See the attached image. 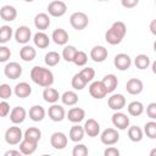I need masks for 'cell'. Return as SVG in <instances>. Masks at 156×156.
Wrapping results in <instances>:
<instances>
[{"instance_id":"74e56055","label":"cell","mask_w":156,"mask_h":156,"mask_svg":"<svg viewBox=\"0 0 156 156\" xmlns=\"http://www.w3.org/2000/svg\"><path fill=\"white\" fill-rule=\"evenodd\" d=\"M12 34H13V30L10 26H1L0 27V44H5L7 43L11 38H12Z\"/></svg>"},{"instance_id":"44dd1931","label":"cell","mask_w":156,"mask_h":156,"mask_svg":"<svg viewBox=\"0 0 156 156\" xmlns=\"http://www.w3.org/2000/svg\"><path fill=\"white\" fill-rule=\"evenodd\" d=\"M37 146H38V141H34V140H30L27 138H23V140L20 143V150H21L22 155L34 154L37 150Z\"/></svg>"},{"instance_id":"f907efd6","label":"cell","mask_w":156,"mask_h":156,"mask_svg":"<svg viewBox=\"0 0 156 156\" xmlns=\"http://www.w3.org/2000/svg\"><path fill=\"white\" fill-rule=\"evenodd\" d=\"M21 155H22L21 150H9L4 154V156H21Z\"/></svg>"},{"instance_id":"7402d4cb","label":"cell","mask_w":156,"mask_h":156,"mask_svg":"<svg viewBox=\"0 0 156 156\" xmlns=\"http://www.w3.org/2000/svg\"><path fill=\"white\" fill-rule=\"evenodd\" d=\"M85 117V111L80 107H72L67 112V118L72 123H80Z\"/></svg>"},{"instance_id":"8992f818","label":"cell","mask_w":156,"mask_h":156,"mask_svg":"<svg viewBox=\"0 0 156 156\" xmlns=\"http://www.w3.org/2000/svg\"><path fill=\"white\" fill-rule=\"evenodd\" d=\"M48 12L52 17H62L67 12V5L65 1L54 0L48 5Z\"/></svg>"},{"instance_id":"ac0fdd59","label":"cell","mask_w":156,"mask_h":156,"mask_svg":"<svg viewBox=\"0 0 156 156\" xmlns=\"http://www.w3.org/2000/svg\"><path fill=\"white\" fill-rule=\"evenodd\" d=\"M84 130H85V134L90 138H95L100 134V124L96 119L94 118H89L88 121H85L84 123Z\"/></svg>"},{"instance_id":"cb8c5ba5","label":"cell","mask_w":156,"mask_h":156,"mask_svg":"<svg viewBox=\"0 0 156 156\" xmlns=\"http://www.w3.org/2000/svg\"><path fill=\"white\" fill-rule=\"evenodd\" d=\"M0 17L6 22L15 21L17 17V10L11 5H4L0 9Z\"/></svg>"},{"instance_id":"7c38bea8","label":"cell","mask_w":156,"mask_h":156,"mask_svg":"<svg viewBox=\"0 0 156 156\" xmlns=\"http://www.w3.org/2000/svg\"><path fill=\"white\" fill-rule=\"evenodd\" d=\"M4 73L10 79H17L22 76V66L18 62H9L4 68Z\"/></svg>"},{"instance_id":"484cf974","label":"cell","mask_w":156,"mask_h":156,"mask_svg":"<svg viewBox=\"0 0 156 156\" xmlns=\"http://www.w3.org/2000/svg\"><path fill=\"white\" fill-rule=\"evenodd\" d=\"M15 95L17 98H21V99H24V98H28L30 94H32V87L27 83V82H20L15 85Z\"/></svg>"},{"instance_id":"681fc988","label":"cell","mask_w":156,"mask_h":156,"mask_svg":"<svg viewBox=\"0 0 156 156\" xmlns=\"http://www.w3.org/2000/svg\"><path fill=\"white\" fill-rule=\"evenodd\" d=\"M104 155H105V156H118V155H119V150H118L117 147L110 145L107 149H105Z\"/></svg>"},{"instance_id":"9a60e30c","label":"cell","mask_w":156,"mask_h":156,"mask_svg":"<svg viewBox=\"0 0 156 156\" xmlns=\"http://www.w3.org/2000/svg\"><path fill=\"white\" fill-rule=\"evenodd\" d=\"M126 90L130 95H139L144 90V84L139 78H130L126 83Z\"/></svg>"},{"instance_id":"b9f144b4","label":"cell","mask_w":156,"mask_h":156,"mask_svg":"<svg viewBox=\"0 0 156 156\" xmlns=\"http://www.w3.org/2000/svg\"><path fill=\"white\" fill-rule=\"evenodd\" d=\"M79 73H80V74H82V77L87 80V83L91 82V80L95 78V69H94V68H91V67H84Z\"/></svg>"},{"instance_id":"4dcf8cb0","label":"cell","mask_w":156,"mask_h":156,"mask_svg":"<svg viewBox=\"0 0 156 156\" xmlns=\"http://www.w3.org/2000/svg\"><path fill=\"white\" fill-rule=\"evenodd\" d=\"M128 138L133 143H139L144 138V130L140 127H138V126L128 127Z\"/></svg>"},{"instance_id":"8fae6325","label":"cell","mask_w":156,"mask_h":156,"mask_svg":"<svg viewBox=\"0 0 156 156\" xmlns=\"http://www.w3.org/2000/svg\"><path fill=\"white\" fill-rule=\"evenodd\" d=\"M15 39L18 44L26 45L32 39V30L27 26H20L15 32Z\"/></svg>"},{"instance_id":"8d00e7d4","label":"cell","mask_w":156,"mask_h":156,"mask_svg":"<svg viewBox=\"0 0 156 156\" xmlns=\"http://www.w3.org/2000/svg\"><path fill=\"white\" fill-rule=\"evenodd\" d=\"M71 84H72V88H73V89H76V90H83L88 83H87V80L82 77L80 73H76V74L72 77Z\"/></svg>"},{"instance_id":"6f0895ef","label":"cell","mask_w":156,"mask_h":156,"mask_svg":"<svg viewBox=\"0 0 156 156\" xmlns=\"http://www.w3.org/2000/svg\"><path fill=\"white\" fill-rule=\"evenodd\" d=\"M98 1H110V0H98Z\"/></svg>"},{"instance_id":"52a82bcc","label":"cell","mask_w":156,"mask_h":156,"mask_svg":"<svg viewBox=\"0 0 156 156\" xmlns=\"http://www.w3.org/2000/svg\"><path fill=\"white\" fill-rule=\"evenodd\" d=\"M89 94L91 98L96 99V100H101L104 99L108 93L105 88V85L102 84L101 80H94L90 85H89Z\"/></svg>"},{"instance_id":"277c9868","label":"cell","mask_w":156,"mask_h":156,"mask_svg":"<svg viewBox=\"0 0 156 156\" xmlns=\"http://www.w3.org/2000/svg\"><path fill=\"white\" fill-rule=\"evenodd\" d=\"M69 23L71 26L76 29V30H83L88 27L89 24V18H88V15L82 12V11H77V12H73L69 17Z\"/></svg>"},{"instance_id":"11a10c76","label":"cell","mask_w":156,"mask_h":156,"mask_svg":"<svg viewBox=\"0 0 156 156\" xmlns=\"http://www.w3.org/2000/svg\"><path fill=\"white\" fill-rule=\"evenodd\" d=\"M152 48H154V51L156 52V40L154 41V44H152Z\"/></svg>"},{"instance_id":"f35d334b","label":"cell","mask_w":156,"mask_h":156,"mask_svg":"<svg viewBox=\"0 0 156 156\" xmlns=\"http://www.w3.org/2000/svg\"><path fill=\"white\" fill-rule=\"evenodd\" d=\"M24 138L39 143V140L41 139V130L39 128H37V127H29L24 132Z\"/></svg>"},{"instance_id":"4fadbf2b","label":"cell","mask_w":156,"mask_h":156,"mask_svg":"<svg viewBox=\"0 0 156 156\" xmlns=\"http://www.w3.org/2000/svg\"><path fill=\"white\" fill-rule=\"evenodd\" d=\"M48 115H49V118L54 122H61L66 116V111L65 108L61 106V105H57V104H52L49 110H48Z\"/></svg>"},{"instance_id":"d590c367","label":"cell","mask_w":156,"mask_h":156,"mask_svg":"<svg viewBox=\"0 0 156 156\" xmlns=\"http://www.w3.org/2000/svg\"><path fill=\"white\" fill-rule=\"evenodd\" d=\"M77 51L78 50L73 45H65V48L62 50V58L67 62H73Z\"/></svg>"},{"instance_id":"9f6ffc18","label":"cell","mask_w":156,"mask_h":156,"mask_svg":"<svg viewBox=\"0 0 156 156\" xmlns=\"http://www.w3.org/2000/svg\"><path fill=\"white\" fill-rule=\"evenodd\" d=\"M26 2H32V1H34V0H24Z\"/></svg>"},{"instance_id":"6da1fadb","label":"cell","mask_w":156,"mask_h":156,"mask_svg":"<svg viewBox=\"0 0 156 156\" xmlns=\"http://www.w3.org/2000/svg\"><path fill=\"white\" fill-rule=\"evenodd\" d=\"M30 79L39 87L48 88L51 87L54 83V74L49 68H44L41 66H34L30 69Z\"/></svg>"},{"instance_id":"7dc6e473","label":"cell","mask_w":156,"mask_h":156,"mask_svg":"<svg viewBox=\"0 0 156 156\" xmlns=\"http://www.w3.org/2000/svg\"><path fill=\"white\" fill-rule=\"evenodd\" d=\"M10 104L6 100H2L0 102V116L1 117H6L7 115H10Z\"/></svg>"},{"instance_id":"7a4b0ae2","label":"cell","mask_w":156,"mask_h":156,"mask_svg":"<svg viewBox=\"0 0 156 156\" xmlns=\"http://www.w3.org/2000/svg\"><path fill=\"white\" fill-rule=\"evenodd\" d=\"M126 34H127L126 23L122 21H116L112 23L110 29H107V32L105 33V40L110 45H117L123 40Z\"/></svg>"},{"instance_id":"f1b7e54d","label":"cell","mask_w":156,"mask_h":156,"mask_svg":"<svg viewBox=\"0 0 156 156\" xmlns=\"http://www.w3.org/2000/svg\"><path fill=\"white\" fill-rule=\"evenodd\" d=\"M101 82H102V84L105 85V88H106V90H107L108 94H110V93H113L115 89H116L117 85H118V79H117V77H116L115 74H112V73L106 74V76L101 79Z\"/></svg>"},{"instance_id":"3957f363","label":"cell","mask_w":156,"mask_h":156,"mask_svg":"<svg viewBox=\"0 0 156 156\" xmlns=\"http://www.w3.org/2000/svg\"><path fill=\"white\" fill-rule=\"evenodd\" d=\"M24 138V133L20 127L12 126L6 129L5 132V141L9 145H18Z\"/></svg>"},{"instance_id":"9c48e42d","label":"cell","mask_w":156,"mask_h":156,"mask_svg":"<svg viewBox=\"0 0 156 156\" xmlns=\"http://www.w3.org/2000/svg\"><path fill=\"white\" fill-rule=\"evenodd\" d=\"M111 121H112L113 127H116L119 130H124V129H127L129 127V117L126 113L121 112V111H116L112 115Z\"/></svg>"},{"instance_id":"f5cc1de1","label":"cell","mask_w":156,"mask_h":156,"mask_svg":"<svg viewBox=\"0 0 156 156\" xmlns=\"http://www.w3.org/2000/svg\"><path fill=\"white\" fill-rule=\"evenodd\" d=\"M151 69H152V72L156 74V60L152 62V65H151Z\"/></svg>"},{"instance_id":"ab89813d","label":"cell","mask_w":156,"mask_h":156,"mask_svg":"<svg viewBox=\"0 0 156 156\" xmlns=\"http://www.w3.org/2000/svg\"><path fill=\"white\" fill-rule=\"evenodd\" d=\"M144 133L149 139H156V121L151 119L145 123L144 126Z\"/></svg>"},{"instance_id":"30bf717a","label":"cell","mask_w":156,"mask_h":156,"mask_svg":"<svg viewBox=\"0 0 156 156\" xmlns=\"http://www.w3.org/2000/svg\"><path fill=\"white\" fill-rule=\"evenodd\" d=\"M113 65L119 71H127L128 68H130L132 66V58L129 55L124 54V52H121V54H117L113 58Z\"/></svg>"},{"instance_id":"d6a6232c","label":"cell","mask_w":156,"mask_h":156,"mask_svg":"<svg viewBox=\"0 0 156 156\" xmlns=\"http://www.w3.org/2000/svg\"><path fill=\"white\" fill-rule=\"evenodd\" d=\"M127 110H128V113H129L130 116L138 117V116L143 115L145 107H144L143 102H140V101H132V102H129V105L127 106Z\"/></svg>"},{"instance_id":"816d5d0a","label":"cell","mask_w":156,"mask_h":156,"mask_svg":"<svg viewBox=\"0 0 156 156\" xmlns=\"http://www.w3.org/2000/svg\"><path fill=\"white\" fill-rule=\"evenodd\" d=\"M149 29H150L151 34H154V35L156 37V20H152V21L150 22V24H149Z\"/></svg>"},{"instance_id":"5b68a950","label":"cell","mask_w":156,"mask_h":156,"mask_svg":"<svg viewBox=\"0 0 156 156\" xmlns=\"http://www.w3.org/2000/svg\"><path fill=\"white\" fill-rule=\"evenodd\" d=\"M100 140L106 146L115 145L116 143H118L119 133H118L117 128H106L105 130H102V133L100 134Z\"/></svg>"},{"instance_id":"1f68e13d","label":"cell","mask_w":156,"mask_h":156,"mask_svg":"<svg viewBox=\"0 0 156 156\" xmlns=\"http://www.w3.org/2000/svg\"><path fill=\"white\" fill-rule=\"evenodd\" d=\"M61 101L66 106H74L78 102V95L73 90H67L61 95Z\"/></svg>"},{"instance_id":"836d02e7","label":"cell","mask_w":156,"mask_h":156,"mask_svg":"<svg viewBox=\"0 0 156 156\" xmlns=\"http://www.w3.org/2000/svg\"><path fill=\"white\" fill-rule=\"evenodd\" d=\"M134 65L138 69H146L150 66V57L145 54H139L134 58Z\"/></svg>"},{"instance_id":"d4e9b609","label":"cell","mask_w":156,"mask_h":156,"mask_svg":"<svg viewBox=\"0 0 156 156\" xmlns=\"http://www.w3.org/2000/svg\"><path fill=\"white\" fill-rule=\"evenodd\" d=\"M33 41H34V45L39 49H46L50 44V38L46 33H44L43 30H39L34 34L33 37Z\"/></svg>"},{"instance_id":"e575fe53","label":"cell","mask_w":156,"mask_h":156,"mask_svg":"<svg viewBox=\"0 0 156 156\" xmlns=\"http://www.w3.org/2000/svg\"><path fill=\"white\" fill-rule=\"evenodd\" d=\"M45 63L49 66V67H54L56 65L60 63L61 61V55L56 51H49L46 55H45V58H44Z\"/></svg>"},{"instance_id":"bcb514c9","label":"cell","mask_w":156,"mask_h":156,"mask_svg":"<svg viewBox=\"0 0 156 156\" xmlns=\"http://www.w3.org/2000/svg\"><path fill=\"white\" fill-rule=\"evenodd\" d=\"M146 115L150 119H156V102H150L146 106Z\"/></svg>"},{"instance_id":"7bdbcfd3","label":"cell","mask_w":156,"mask_h":156,"mask_svg":"<svg viewBox=\"0 0 156 156\" xmlns=\"http://www.w3.org/2000/svg\"><path fill=\"white\" fill-rule=\"evenodd\" d=\"M88 152H89V150L84 144H77L72 150L73 156H87Z\"/></svg>"},{"instance_id":"60d3db41","label":"cell","mask_w":156,"mask_h":156,"mask_svg":"<svg viewBox=\"0 0 156 156\" xmlns=\"http://www.w3.org/2000/svg\"><path fill=\"white\" fill-rule=\"evenodd\" d=\"M87 62H88V55H87V52H84L82 50H78L77 54H76V56H74L73 63L76 66H78V67H83V66L87 65Z\"/></svg>"},{"instance_id":"ba28073f","label":"cell","mask_w":156,"mask_h":156,"mask_svg":"<svg viewBox=\"0 0 156 156\" xmlns=\"http://www.w3.org/2000/svg\"><path fill=\"white\" fill-rule=\"evenodd\" d=\"M67 143H68V138L62 132H55L50 136V145L55 150H63L67 146Z\"/></svg>"},{"instance_id":"603a6c76","label":"cell","mask_w":156,"mask_h":156,"mask_svg":"<svg viewBox=\"0 0 156 156\" xmlns=\"http://www.w3.org/2000/svg\"><path fill=\"white\" fill-rule=\"evenodd\" d=\"M84 134H85L84 127L79 126V123H74V126L71 127V129H69L68 136H69V139H71L73 143H79V141L83 140Z\"/></svg>"},{"instance_id":"ffe728a7","label":"cell","mask_w":156,"mask_h":156,"mask_svg":"<svg viewBox=\"0 0 156 156\" xmlns=\"http://www.w3.org/2000/svg\"><path fill=\"white\" fill-rule=\"evenodd\" d=\"M51 39L57 45H66L67 41H68V39H69V35H68V33H67L66 29H63V28H56L52 32V34H51Z\"/></svg>"},{"instance_id":"c3c4849f","label":"cell","mask_w":156,"mask_h":156,"mask_svg":"<svg viewBox=\"0 0 156 156\" xmlns=\"http://www.w3.org/2000/svg\"><path fill=\"white\" fill-rule=\"evenodd\" d=\"M139 0H121V5L124 9H133L135 6H138Z\"/></svg>"},{"instance_id":"d6986e66","label":"cell","mask_w":156,"mask_h":156,"mask_svg":"<svg viewBox=\"0 0 156 156\" xmlns=\"http://www.w3.org/2000/svg\"><path fill=\"white\" fill-rule=\"evenodd\" d=\"M50 23H51L50 17H49V15L45 13V12H40V13H38V15L34 17V26H35V28L39 29V30H45V29H48V28L50 27Z\"/></svg>"},{"instance_id":"2e32d148","label":"cell","mask_w":156,"mask_h":156,"mask_svg":"<svg viewBox=\"0 0 156 156\" xmlns=\"http://www.w3.org/2000/svg\"><path fill=\"white\" fill-rule=\"evenodd\" d=\"M26 117H27V111L22 106H16L10 112V121L13 124H21V123H23L24 119H26Z\"/></svg>"},{"instance_id":"83f0119b","label":"cell","mask_w":156,"mask_h":156,"mask_svg":"<svg viewBox=\"0 0 156 156\" xmlns=\"http://www.w3.org/2000/svg\"><path fill=\"white\" fill-rule=\"evenodd\" d=\"M43 99L48 104H56L58 101V99H61V95L58 94V91L55 88L48 87L43 91Z\"/></svg>"},{"instance_id":"db71d44e","label":"cell","mask_w":156,"mask_h":156,"mask_svg":"<svg viewBox=\"0 0 156 156\" xmlns=\"http://www.w3.org/2000/svg\"><path fill=\"white\" fill-rule=\"evenodd\" d=\"M150 156H156V147L150 151Z\"/></svg>"},{"instance_id":"ee69618b","label":"cell","mask_w":156,"mask_h":156,"mask_svg":"<svg viewBox=\"0 0 156 156\" xmlns=\"http://www.w3.org/2000/svg\"><path fill=\"white\" fill-rule=\"evenodd\" d=\"M11 95H12V89H11V87H10L9 84H6V83H2V84L0 85V98H1L2 100H6V99L11 98Z\"/></svg>"},{"instance_id":"f546056e","label":"cell","mask_w":156,"mask_h":156,"mask_svg":"<svg viewBox=\"0 0 156 156\" xmlns=\"http://www.w3.org/2000/svg\"><path fill=\"white\" fill-rule=\"evenodd\" d=\"M35 56H37V50L33 48V46H30V45H24L21 50H20V57L23 60V61H26V62H30V61H33L34 58H35Z\"/></svg>"},{"instance_id":"f6af8a7d","label":"cell","mask_w":156,"mask_h":156,"mask_svg":"<svg viewBox=\"0 0 156 156\" xmlns=\"http://www.w3.org/2000/svg\"><path fill=\"white\" fill-rule=\"evenodd\" d=\"M11 57V50L4 44L0 46V62H6Z\"/></svg>"},{"instance_id":"5bb4252c","label":"cell","mask_w":156,"mask_h":156,"mask_svg":"<svg viewBox=\"0 0 156 156\" xmlns=\"http://www.w3.org/2000/svg\"><path fill=\"white\" fill-rule=\"evenodd\" d=\"M126 98L122 94H112L107 100L108 107L113 111H121L126 106Z\"/></svg>"},{"instance_id":"4316f807","label":"cell","mask_w":156,"mask_h":156,"mask_svg":"<svg viewBox=\"0 0 156 156\" xmlns=\"http://www.w3.org/2000/svg\"><path fill=\"white\" fill-rule=\"evenodd\" d=\"M28 115H29V118H30L33 122H40V121H43V119L45 118L46 112H45V108H44L43 106H40V105H34V106H32V107L29 108Z\"/></svg>"},{"instance_id":"e0dca14e","label":"cell","mask_w":156,"mask_h":156,"mask_svg":"<svg viewBox=\"0 0 156 156\" xmlns=\"http://www.w3.org/2000/svg\"><path fill=\"white\" fill-rule=\"evenodd\" d=\"M107 49L102 45H96L90 50V58L94 62H104L107 58Z\"/></svg>"},{"instance_id":"680465c9","label":"cell","mask_w":156,"mask_h":156,"mask_svg":"<svg viewBox=\"0 0 156 156\" xmlns=\"http://www.w3.org/2000/svg\"><path fill=\"white\" fill-rule=\"evenodd\" d=\"M155 5H156V0H155Z\"/></svg>"}]
</instances>
